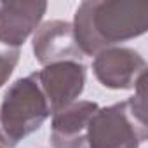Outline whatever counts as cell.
Segmentation results:
<instances>
[{
    "instance_id": "cell-7",
    "label": "cell",
    "mask_w": 148,
    "mask_h": 148,
    "mask_svg": "<svg viewBox=\"0 0 148 148\" xmlns=\"http://www.w3.org/2000/svg\"><path fill=\"white\" fill-rule=\"evenodd\" d=\"M94 101H75L52 113L51 143L54 148H87V125L98 110Z\"/></svg>"
},
{
    "instance_id": "cell-8",
    "label": "cell",
    "mask_w": 148,
    "mask_h": 148,
    "mask_svg": "<svg viewBox=\"0 0 148 148\" xmlns=\"http://www.w3.org/2000/svg\"><path fill=\"white\" fill-rule=\"evenodd\" d=\"M45 2H4L0 4V42L19 49L28 37L37 32L44 14Z\"/></svg>"
},
{
    "instance_id": "cell-9",
    "label": "cell",
    "mask_w": 148,
    "mask_h": 148,
    "mask_svg": "<svg viewBox=\"0 0 148 148\" xmlns=\"http://www.w3.org/2000/svg\"><path fill=\"white\" fill-rule=\"evenodd\" d=\"M18 61H19V49L4 45L0 42V87L9 80Z\"/></svg>"
},
{
    "instance_id": "cell-10",
    "label": "cell",
    "mask_w": 148,
    "mask_h": 148,
    "mask_svg": "<svg viewBox=\"0 0 148 148\" xmlns=\"http://www.w3.org/2000/svg\"><path fill=\"white\" fill-rule=\"evenodd\" d=\"M0 145H4V146H9V148H12V146H11V143L7 141V138L4 136V132H2V127H0Z\"/></svg>"
},
{
    "instance_id": "cell-11",
    "label": "cell",
    "mask_w": 148,
    "mask_h": 148,
    "mask_svg": "<svg viewBox=\"0 0 148 148\" xmlns=\"http://www.w3.org/2000/svg\"><path fill=\"white\" fill-rule=\"evenodd\" d=\"M0 148H9V146H4V145H0Z\"/></svg>"
},
{
    "instance_id": "cell-3",
    "label": "cell",
    "mask_w": 148,
    "mask_h": 148,
    "mask_svg": "<svg viewBox=\"0 0 148 148\" xmlns=\"http://www.w3.org/2000/svg\"><path fill=\"white\" fill-rule=\"evenodd\" d=\"M51 115L49 103L38 86L37 73L18 79L4 94L0 105V127L14 148L21 139L40 129Z\"/></svg>"
},
{
    "instance_id": "cell-5",
    "label": "cell",
    "mask_w": 148,
    "mask_h": 148,
    "mask_svg": "<svg viewBox=\"0 0 148 148\" xmlns=\"http://www.w3.org/2000/svg\"><path fill=\"white\" fill-rule=\"evenodd\" d=\"M35 73L51 113L75 103L86 86V66L80 61L52 63Z\"/></svg>"
},
{
    "instance_id": "cell-4",
    "label": "cell",
    "mask_w": 148,
    "mask_h": 148,
    "mask_svg": "<svg viewBox=\"0 0 148 148\" xmlns=\"http://www.w3.org/2000/svg\"><path fill=\"white\" fill-rule=\"evenodd\" d=\"M146 61L139 52L129 47H108L94 56L92 71L96 79L108 89H136L145 79Z\"/></svg>"
},
{
    "instance_id": "cell-1",
    "label": "cell",
    "mask_w": 148,
    "mask_h": 148,
    "mask_svg": "<svg viewBox=\"0 0 148 148\" xmlns=\"http://www.w3.org/2000/svg\"><path fill=\"white\" fill-rule=\"evenodd\" d=\"M73 35L82 56H96L148 30V4L129 0H87L75 11Z\"/></svg>"
},
{
    "instance_id": "cell-2",
    "label": "cell",
    "mask_w": 148,
    "mask_h": 148,
    "mask_svg": "<svg viewBox=\"0 0 148 148\" xmlns=\"http://www.w3.org/2000/svg\"><path fill=\"white\" fill-rule=\"evenodd\" d=\"M127 101L94 112L87 125V148H138L148 138L145 79Z\"/></svg>"
},
{
    "instance_id": "cell-6",
    "label": "cell",
    "mask_w": 148,
    "mask_h": 148,
    "mask_svg": "<svg viewBox=\"0 0 148 148\" xmlns=\"http://www.w3.org/2000/svg\"><path fill=\"white\" fill-rule=\"evenodd\" d=\"M33 54L44 66L59 61H80L84 58L77 47L71 23L61 19L47 21L37 28L33 35Z\"/></svg>"
}]
</instances>
